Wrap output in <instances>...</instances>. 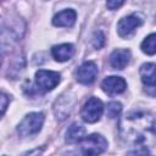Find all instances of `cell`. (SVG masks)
Segmentation results:
<instances>
[{"mask_svg": "<svg viewBox=\"0 0 156 156\" xmlns=\"http://www.w3.org/2000/svg\"><path fill=\"white\" fill-rule=\"evenodd\" d=\"M119 136L132 146H152L155 141V118L149 112H129L119 121Z\"/></svg>", "mask_w": 156, "mask_h": 156, "instance_id": "cell-1", "label": "cell"}, {"mask_svg": "<svg viewBox=\"0 0 156 156\" xmlns=\"http://www.w3.org/2000/svg\"><path fill=\"white\" fill-rule=\"evenodd\" d=\"M44 123V115L41 112L28 113L18 124L17 132L21 136H32L41 129Z\"/></svg>", "mask_w": 156, "mask_h": 156, "instance_id": "cell-2", "label": "cell"}, {"mask_svg": "<svg viewBox=\"0 0 156 156\" xmlns=\"http://www.w3.org/2000/svg\"><path fill=\"white\" fill-rule=\"evenodd\" d=\"M80 150L85 155H99L107 149V140L101 134H90L80 141Z\"/></svg>", "mask_w": 156, "mask_h": 156, "instance_id": "cell-3", "label": "cell"}, {"mask_svg": "<svg viewBox=\"0 0 156 156\" xmlns=\"http://www.w3.org/2000/svg\"><path fill=\"white\" fill-rule=\"evenodd\" d=\"M104 112L102 101L98 98H90L80 110V117L88 123H95Z\"/></svg>", "mask_w": 156, "mask_h": 156, "instance_id": "cell-4", "label": "cell"}, {"mask_svg": "<svg viewBox=\"0 0 156 156\" xmlns=\"http://www.w3.org/2000/svg\"><path fill=\"white\" fill-rule=\"evenodd\" d=\"M60 73L54 71L39 69L35 73V84L41 91H50L60 83Z\"/></svg>", "mask_w": 156, "mask_h": 156, "instance_id": "cell-5", "label": "cell"}, {"mask_svg": "<svg viewBox=\"0 0 156 156\" xmlns=\"http://www.w3.org/2000/svg\"><path fill=\"white\" fill-rule=\"evenodd\" d=\"M143 21L136 15H129L119 20L117 24V32L121 37L128 38L138 27H140Z\"/></svg>", "mask_w": 156, "mask_h": 156, "instance_id": "cell-6", "label": "cell"}, {"mask_svg": "<svg viewBox=\"0 0 156 156\" xmlns=\"http://www.w3.org/2000/svg\"><path fill=\"white\" fill-rule=\"evenodd\" d=\"M98 66L93 61H87L77 69V79L82 84H91L98 76Z\"/></svg>", "mask_w": 156, "mask_h": 156, "instance_id": "cell-7", "label": "cell"}, {"mask_svg": "<svg viewBox=\"0 0 156 156\" xmlns=\"http://www.w3.org/2000/svg\"><path fill=\"white\" fill-rule=\"evenodd\" d=\"M101 88L105 93H107L110 95H116V94H121L126 90L127 83L122 77L110 76V77H106L102 80Z\"/></svg>", "mask_w": 156, "mask_h": 156, "instance_id": "cell-8", "label": "cell"}, {"mask_svg": "<svg viewBox=\"0 0 156 156\" xmlns=\"http://www.w3.org/2000/svg\"><path fill=\"white\" fill-rule=\"evenodd\" d=\"M130 60V51L128 49H116L110 55V65L115 69H123Z\"/></svg>", "mask_w": 156, "mask_h": 156, "instance_id": "cell-9", "label": "cell"}, {"mask_svg": "<svg viewBox=\"0 0 156 156\" xmlns=\"http://www.w3.org/2000/svg\"><path fill=\"white\" fill-rule=\"evenodd\" d=\"M76 18H77L76 11L72 9H67L55 15V17L52 18V23L56 27H72L76 22Z\"/></svg>", "mask_w": 156, "mask_h": 156, "instance_id": "cell-10", "label": "cell"}, {"mask_svg": "<svg viewBox=\"0 0 156 156\" xmlns=\"http://www.w3.org/2000/svg\"><path fill=\"white\" fill-rule=\"evenodd\" d=\"M51 54L56 61L65 62V61H68L74 55V46L72 44H68V43L55 45L51 49Z\"/></svg>", "mask_w": 156, "mask_h": 156, "instance_id": "cell-11", "label": "cell"}, {"mask_svg": "<svg viewBox=\"0 0 156 156\" xmlns=\"http://www.w3.org/2000/svg\"><path fill=\"white\" fill-rule=\"evenodd\" d=\"M85 133H87V130L82 124L73 123L66 132V141L69 144L79 143L85 136Z\"/></svg>", "mask_w": 156, "mask_h": 156, "instance_id": "cell-12", "label": "cell"}, {"mask_svg": "<svg viewBox=\"0 0 156 156\" xmlns=\"http://www.w3.org/2000/svg\"><path fill=\"white\" fill-rule=\"evenodd\" d=\"M140 77L141 82L149 87L155 88V65L154 63H144L140 67Z\"/></svg>", "mask_w": 156, "mask_h": 156, "instance_id": "cell-13", "label": "cell"}, {"mask_svg": "<svg viewBox=\"0 0 156 156\" xmlns=\"http://www.w3.org/2000/svg\"><path fill=\"white\" fill-rule=\"evenodd\" d=\"M141 50L147 55H154L156 51V35L155 33H151L149 37L144 39L141 43Z\"/></svg>", "mask_w": 156, "mask_h": 156, "instance_id": "cell-14", "label": "cell"}, {"mask_svg": "<svg viewBox=\"0 0 156 156\" xmlns=\"http://www.w3.org/2000/svg\"><path fill=\"white\" fill-rule=\"evenodd\" d=\"M122 111V105L117 101H112L110 104H107V107H106V113L110 118H115L119 115V112Z\"/></svg>", "mask_w": 156, "mask_h": 156, "instance_id": "cell-15", "label": "cell"}, {"mask_svg": "<svg viewBox=\"0 0 156 156\" xmlns=\"http://www.w3.org/2000/svg\"><path fill=\"white\" fill-rule=\"evenodd\" d=\"M105 43V35L102 34L101 30H98L94 33V37H93V44L96 49H100Z\"/></svg>", "mask_w": 156, "mask_h": 156, "instance_id": "cell-16", "label": "cell"}, {"mask_svg": "<svg viewBox=\"0 0 156 156\" xmlns=\"http://www.w3.org/2000/svg\"><path fill=\"white\" fill-rule=\"evenodd\" d=\"M7 105H9V98H7V95L0 91V117H1V116L4 115V112L6 111Z\"/></svg>", "mask_w": 156, "mask_h": 156, "instance_id": "cell-17", "label": "cell"}, {"mask_svg": "<svg viewBox=\"0 0 156 156\" xmlns=\"http://www.w3.org/2000/svg\"><path fill=\"white\" fill-rule=\"evenodd\" d=\"M124 0H106V6L108 10H116L123 5Z\"/></svg>", "mask_w": 156, "mask_h": 156, "instance_id": "cell-18", "label": "cell"}, {"mask_svg": "<svg viewBox=\"0 0 156 156\" xmlns=\"http://www.w3.org/2000/svg\"><path fill=\"white\" fill-rule=\"evenodd\" d=\"M0 66H1V55H0Z\"/></svg>", "mask_w": 156, "mask_h": 156, "instance_id": "cell-19", "label": "cell"}]
</instances>
